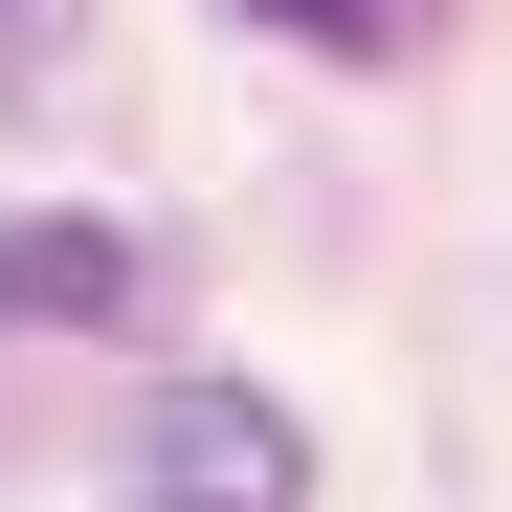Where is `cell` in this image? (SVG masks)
<instances>
[{"label":"cell","instance_id":"obj_1","mask_svg":"<svg viewBox=\"0 0 512 512\" xmlns=\"http://www.w3.org/2000/svg\"><path fill=\"white\" fill-rule=\"evenodd\" d=\"M312 446H290V401H156L134 423V490L112 512H290Z\"/></svg>","mask_w":512,"mask_h":512},{"label":"cell","instance_id":"obj_2","mask_svg":"<svg viewBox=\"0 0 512 512\" xmlns=\"http://www.w3.org/2000/svg\"><path fill=\"white\" fill-rule=\"evenodd\" d=\"M134 312H156V245L134 223H67V201L0 223V334H134Z\"/></svg>","mask_w":512,"mask_h":512},{"label":"cell","instance_id":"obj_3","mask_svg":"<svg viewBox=\"0 0 512 512\" xmlns=\"http://www.w3.org/2000/svg\"><path fill=\"white\" fill-rule=\"evenodd\" d=\"M245 23H290V45H334V67H357V45H379V0H245Z\"/></svg>","mask_w":512,"mask_h":512}]
</instances>
